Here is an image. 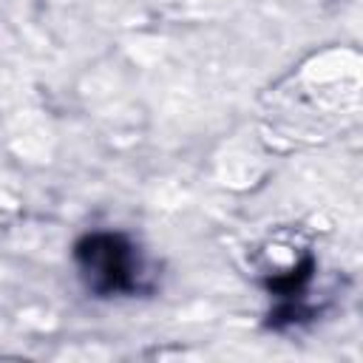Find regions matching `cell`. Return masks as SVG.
<instances>
[{"mask_svg":"<svg viewBox=\"0 0 363 363\" xmlns=\"http://www.w3.org/2000/svg\"><path fill=\"white\" fill-rule=\"evenodd\" d=\"M74 264L85 289L96 298L133 295L142 289V255L122 233L96 230L79 235L74 244Z\"/></svg>","mask_w":363,"mask_h":363,"instance_id":"cell-1","label":"cell"}]
</instances>
